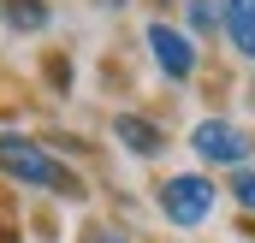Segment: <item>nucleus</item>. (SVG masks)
<instances>
[{
  "mask_svg": "<svg viewBox=\"0 0 255 243\" xmlns=\"http://www.w3.org/2000/svg\"><path fill=\"white\" fill-rule=\"evenodd\" d=\"M0 12H6V24L24 30V36L48 30V0H0Z\"/></svg>",
  "mask_w": 255,
  "mask_h": 243,
  "instance_id": "nucleus-7",
  "label": "nucleus"
},
{
  "mask_svg": "<svg viewBox=\"0 0 255 243\" xmlns=\"http://www.w3.org/2000/svg\"><path fill=\"white\" fill-rule=\"evenodd\" d=\"M190 148L208 160V166H232V172L250 160V136H244L232 119H202V124L190 130Z\"/></svg>",
  "mask_w": 255,
  "mask_h": 243,
  "instance_id": "nucleus-3",
  "label": "nucleus"
},
{
  "mask_svg": "<svg viewBox=\"0 0 255 243\" xmlns=\"http://www.w3.org/2000/svg\"><path fill=\"white\" fill-rule=\"evenodd\" d=\"M220 30L244 60H255V0H220Z\"/></svg>",
  "mask_w": 255,
  "mask_h": 243,
  "instance_id": "nucleus-6",
  "label": "nucleus"
},
{
  "mask_svg": "<svg viewBox=\"0 0 255 243\" xmlns=\"http://www.w3.org/2000/svg\"><path fill=\"white\" fill-rule=\"evenodd\" d=\"M113 136L125 142L130 154H142V160L166 154V130H160L154 119H142V113H119V119H113Z\"/></svg>",
  "mask_w": 255,
  "mask_h": 243,
  "instance_id": "nucleus-5",
  "label": "nucleus"
},
{
  "mask_svg": "<svg viewBox=\"0 0 255 243\" xmlns=\"http://www.w3.org/2000/svg\"><path fill=\"white\" fill-rule=\"evenodd\" d=\"M160 214L178 226V232H196L208 214H214V184L202 178V172H172V178H160Z\"/></svg>",
  "mask_w": 255,
  "mask_h": 243,
  "instance_id": "nucleus-2",
  "label": "nucleus"
},
{
  "mask_svg": "<svg viewBox=\"0 0 255 243\" xmlns=\"http://www.w3.org/2000/svg\"><path fill=\"white\" fill-rule=\"evenodd\" d=\"M0 172L18 184H30V190H48V196H65V202H77L83 196V178L65 166L54 148H42L36 136H18V130H6L0 136Z\"/></svg>",
  "mask_w": 255,
  "mask_h": 243,
  "instance_id": "nucleus-1",
  "label": "nucleus"
},
{
  "mask_svg": "<svg viewBox=\"0 0 255 243\" xmlns=\"http://www.w3.org/2000/svg\"><path fill=\"white\" fill-rule=\"evenodd\" d=\"M148 54H154V65H160V77L184 83V77L196 71V36L178 30V24H166V18H154V24H148Z\"/></svg>",
  "mask_w": 255,
  "mask_h": 243,
  "instance_id": "nucleus-4",
  "label": "nucleus"
},
{
  "mask_svg": "<svg viewBox=\"0 0 255 243\" xmlns=\"http://www.w3.org/2000/svg\"><path fill=\"white\" fill-rule=\"evenodd\" d=\"M83 243H130V238H125V232H113V226H95Z\"/></svg>",
  "mask_w": 255,
  "mask_h": 243,
  "instance_id": "nucleus-10",
  "label": "nucleus"
},
{
  "mask_svg": "<svg viewBox=\"0 0 255 243\" xmlns=\"http://www.w3.org/2000/svg\"><path fill=\"white\" fill-rule=\"evenodd\" d=\"M232 202H238L244 214H255V172H250V166L232 172Z\"/></svg>",
  "mask_w": 255,
  "mask_h": 243,
  "instance_id": "nucleus-8",
  "label": "nucleus"
},
{
  "mask_svg": "<svg viewBox=\"0 0 255 243\" xmlns=\"http://www.w3.org/2000/svg\"><path fill=\"white\" fill-rule=\"evenodd\" d=\"M190 30H220V0H190Z\"/></svg>",
  "mask_w": 255,
  "mask_h": 243,
  "instance_id": "nucleus-9",
  "label": "nucleus"
}]
</instances>
